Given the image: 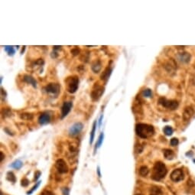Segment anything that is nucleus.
I'll use <instances>...</instances> for the list:
<instances>
[{
    "instance_id": "obj_16",
    "label": "nucleus",
    "mask_w": 195,
    "mask_h": 195,
    "mask_svg": "<svg viewBox=\"0 0 195 195\" xmlns=\"http://www.w3.org/2000/svg\"><path fill=\"white\" fill-rule=\"evenodd\" d=\"M178 59L180 60V61L184 63H188V61H190V59H191V56L188 53H186V52H184V53H180L178 54Z\"/></svg>"
},
{
    "instance_id": "obj_45",
    "label": "nucleus",
    "mask_w": 195,
    "mask_h": 195,
    "mask_svg": "<svg viewBox=\"0 0 195 195\" xmlns=\"http://www.w3.org/2000/svg\"><path fill=\"white\" fill-rule=\"evenodd\" d=\"M136 195H142V194H136Z\"/></svg>"
},
{
    "instance_id": "obj_39",
    "label": "nucleus",
    "mask_w": 195,
    "mask_h": 195,
    "mask_svg": "<svg viewBox=\"0 0 195 195\" xmlns=\"http://www.w3.org/2000/svg\"><path fill=\"white\" fill-rule=\"evenodd\" d=\"M53 48H54V51H56V50H60L61 48H62V47H61V46H54Z\"/></svg>"
},
{
    "instance_id": "obj_1",
    "label": "nucleus",
    "mask_w": 195,
    "mask_h": 195,
    "mask_svg": "<svg viewBox=\"0 0 195 195\" xmlns=\"http://www.w3.org/2000/svg\"><path fill=\"white\" fill-rule=\"evenodd\" d=\"M136 133L140 138H148L155 134V129L152 125L149 124L138 123L136 125Z\"/></svg>"
},
{
    "instance_id": "obj_12",
    "label": "nucleus",
    "mask_w": 195,
    "mask_h": 195,
    "mask_svg": "<svg viewBox=\"0 0 195 195\" xmlns=\"http://www.w3.org/2000/svg\"><path fill=\"white\" fill-rule=\"evenodd\" d=\"M194 113V111L193 108L191 107H186L184 111V113H183V118L185 121H188L192 117V116Z\"/></svg>"
},
{
    "instance_id": "obj_36",
    "label": "nucleus",
    "mask_w": 195,
    "mask_h": 195,
    "mask_svg": "<svg viewBox=\"0 0 195 195\" xmlns=\"http://www.w3.org/2000/svg\"><path fill=\"white\" fill-rule=\"evenodd\" d=\"M51 56L52 58H56V57H57V56H58V54H57V52H56L55 51H54L52 52L51 54Z\"/></svg>"
},
{
    "instance_id": "obj_38",
    "label": "nucleus",
    "mask_w": 195,
    "mask_h": 195,
    "mask_svg": "<svg viewBox=\"0 0 195 195\" xmlns=\"http://www.w3.org/2000/svg\"><path fill=\"white\" fill-rule=\"evenodd\" d=\"M4 130L6 131V133H7L9 135H12V136H13V134H12V132H10V131L9 130V129H7V128H6V129H4Z\"/></svg>"
},
{
    "instance_id": "obj_23",
    "label": "nucleus",
    "mask_w": 195,
    "mask_h": 195,
    "mask_svg": "<svg viewBox=\"0 0 195 195\" xmlns=\"http://www.w3.org/2000/svg\"><path fill=\"white\" fill-rule=\"evenodd\" d=\"M6 178H7L8 181H11V182L12 183H15V181H16V178H15L14 173L12 172V171H9V172H8L7 175H6Z\"/></svg>"
},
{
    "instance_id": "obj_30",
    "label": "nucleus",
    "mask_w": 195,
    "mask_h": 195,
    "mask_svg": "<svg viewBox=\"0 0 195 195\" xmlns=\"http://www.w3.org/2000/svg\"><path fill=\"white\" fill-rule=\"evenodd\" d=\"M71 53L73 54V55H74V56L78 55V54H80V49L78 48H74V49L71 50Z\"/></svg>"
},
{
    "instance_id": "obj_19",
    "label": "nucleus",
    "mask_w": 195,
    "mask_h": 195,
    "mask_svg": "<svg viewBox=\"0 0 195 195\" xmlns=\"http://www.w3.org/2000/svg\"><path fill=\"white\" fill-rule=\"evenodd\" d=\"M96 120H95L93 124L92 127V130L90 132V144H93L94 140V137H95V133H96Z\"/></svg>"
},
{
    "instance_id": "obj_17",
    "label": "nucleus",
    "mask_w": 195,
    "mask_h": 195,
    "mask_svg": "<svg viewBox=\"0 0 195 195\" xmlns=\"http://www.w3.org/2000/svg\"><path fill=\"white\" fill-rule=\"evenodd\" d=\"M163 153H164L165 158L167 159V160H171L175 157V153L171 149H165L164 151H163Z\"/></svg>"
},
{
    "instance_id": "obj_26",
    "label": "nucleus",
    "mask_w": 195,
    "mask_h": 195,
    "mask_svg": "<svg viewBox=\"0 0 195 195\" xmlns=\"http://www.w3.org/2000/svg\"><path fill=\"white\" fill-rule=\"evenodd\" d=\"M142 96L144 97L150 98L152 96V90L150 89H146V90H144L142 91Z\"/></svg>"
},
{
    "instance_id": "obj_32",
    "label": "nucleus",
    "mask_w": 195,
    "mask_h": 195,
    "mask_svg": "<svg viewBox=\"0 0 195 195\" xmlns=\"http://www.w3.org/2000/svg\"><path fill=\"white\" fill-rule=\"evenodd\" d=\"M3 114L5 116H12V112L9 110V109H5Z\"/></svg>"
},
{
    "instance_id": "obj_37",
    "label": "nucleus",
    "mask_w": 195,
    "mask_h": 195,
    "mask_svg": "<svg viewBox=\"0 0 195 195\" xmlns=\"http://www.w3.org/2000/svg\"><path fill=\"white\" fill-rule=\"evenodd\" d=\"M103 115H101V116H100V117H99V124H98V125H99V127H101V125H102V120H103Z\"/></svg>"
},
{
    "instance_id": "obj_5",
    "label": "nucleus",
    "mask_w": 195,
    "mask_h": 195,
    "mask_svg": "<svg viewBox=\"0 0 195 195\" xmlns=\"http://www.w3.org/2000/svg\"><path fill=\"white\" fill-rule=\"evenodd\" d=\"M158 103L159 104L162 106V107H165V108L171 109V110H175L178 107V103L175 100H168L166 98L161 97L158 99Z\"/></svg>"
},
{
    "instance_id": "obj_33",
    "label": "nucleus",
    "mask_w": 195,
    "mask_h": 195,
    "mask_svg": "<svg viewBox=\"0 0 195 195\" xmlns=\"http://www.w3.org/2000/svg\"><path fill=\"white\" fill-rule=\"evenodd\" d=\"M62 194L63 195H69L70 194V190L67 188H65L62 189Z\"/></svg>"
},
{
    "instance_id": "obj_11",
    "label": "nucleus",
    "mask_w": 195,
    "mask_h": 195,
    "mask_svg": "<svg viewBox=\"0 0 195 195\" xmlns=\"http://www.w3.org/2000/svg\"><path fill=\"white\" fill-rule=\"evenodd\" d=\"M50 121H51V115L49 114V112H44L39 116L38 123L40 125H46V124L49 123Z\"/></svg>"
},
{
    "instance_id": "obj_3",
    "label": "nucleus",
    "mask_w": 195,
    "mask_h": 195,
    "mask_svg": "<svg viewBox=\"0 0 195 195\" xmlns=\"http://www.w3.org/2000/svg\"><path fill=\"white\" fill-rule=\"evenodd\" d=\"M65 86L67 90L70 94H74L78 90L79 86V78L78 76H70L65 80Z\"/></svg>"
},
{
    "instance_id": "obj_34",
    "label": "nucleus",
    "mask_w": 195,
    "mask_h": 195,
    "mask_svg": "<svg viewBox=\"0 0 195 195\" xmlns=\"http://www.w3.org/2000/svg\"><path fill=\"white\" fill-rule=\"evenodd\" d=\"M41 175V171H36L35 174V181H37L38 179L40 178Z\"/></svg>"
},
{
    "instance_id": "obj_6",
    "label": "nucleus",
    "mask_w": 195,
    "mask_h": 195,
    "mask_svg": "<svg viewBox=\"0 0 195 195\" xmlns=\"http://www.w3.org/2000/svg\"><path fill=\"white\" fill-rule=\"evenodd\" d=\"M44 90L47 94H53V95H58L60 91H61V86L58 83H51L48 84L44 88Z\"/></svg>"
},
{
    "instance_id": "obj_42",
    "label": "nucleus",
    "mask_w": 195,
    "mask_h": 195,
    "mask_svg": "<svg viewBox=\"0 0 195 195\" xmlns=\"http://www.w3.org/2000/svg\"><path fill=\"white\" fill-rule=\"evenodd\" d=\"M25 48H26V46H24L23 47V48H22V51H21V54H23L24 53V51H25Z\"/></svg>"
},
{
    "instance_id": "obj_43",
    "label": "nucleus",
    "mask_w": 195,
    "mask_h": 195,
    "mask_svg": "<svg viewBox=\"0 0 195 195\" xmlns=\"http://www.w3.org/2000/svg\"><path fill=\"white\" fill-rule=\"evenodd\" d=\"M0 195H7V194H3L2 192H1V194Z\"/></svg>"
},
{
    "instance_id": "obj_35",
    "label": "nucleus",
    "mask_w": 195,
    "mask_h": 195,
    "mask_svg": "<svg viewBox=\"0 0 195 195\" xmlns=\"http://www.w3.org/2000/svg\"><path fill=\"white\" fill-rule=\"evenodd\" d=\"M41 195H54L51 191H44L41 194Z\"/></svg>"
},
{
    "instance_id": "obj_28",
    "label": "nucleus",
    "mask_w": 195,
    "mask_h": 195,
    "mask_svg": "<svg viewBox=\"0 0 195 195\" xmlns=\"http://www.w3.org/2000/svg\"><path fill=\"white\" fill-rule=\"evenodd\" d=\"M41 181H38V182H37V183H36V184H35V186H34L33 188H31V190H30L29 191H28V193H27V194H28V195H30V194H32V193H33V192H34V191H35V190H37V188H38L39 186H40V184H41Z\"/></svg>"
},
{
    "instance_id": "obj_15",
    "label": "nucleus",
    "mask_w": 195,
    "mask_h": 195,
    "mask_svg": "<svg viewBox=\"0 0 195 195\" xmlns=\"http://www.w3.org/2000/svg\"><path fill=\"white\" fill-rule=\"evenodd\" d=\"M91 68H92V70L94 72V73H99L100 70H101L102 68V65L100 61L97 60V61H95L94 63L92 64V66H91Z\"/></svg>"
},
{
    "instance_id": "obj_13",
    "label": "nucleus",
    "mask_w": 195,
    "mask_h": 195,
    "mask_svg": "<svg viewBox=\"0 0 195 195\" xmlns=\"http://www.w3.org/2000/svg\"><path fill=\"white\" fill-rule=\"evenodd\" d=\"M112 67H107V68L105 69V70L103 72V74H101V76H100L101 80H104L105 82H107V80H108L109 77H110L111 74H112Z\"/></svg>"
},
{
    "instance_id": "obj_41",
    "label": "nucleus",
    "mask_w": 195,
    "mask_h": 195,
    "mask_svg": "<svg viewBox=\"0 0 195 195\" xmlns=\"http://www.w3.org/2000/svg\"><path fill=\"white\" fill-rule=\"evenodd\" d=\"M0 155H1V162H2V160H3V159H4L3 153H2V152H0Z\"/></svg>"
},
{
    "instance_id": "obj_31",
    "label": "nucleus",
    "mask_w": 195,
    "mask_h": 195,
    "mask_svg": "<svg viewBox=\"0 0 195 195\" xmlns=\"http://www.w3.org/2000/svg\"><path fill=\"white\" fill-rule=\"evenodd\" d=\"M28 184H29V181L27 178H24L22 180V186H23V187H27Z\"/></svg>"
},
{
    "instance_id": "obj_27",
    "label": "nucleus",
    "mask_w": 195,
    "mask_h": 195,
    "mask_svg": "<svg viewBox=\"0 0 195 195\" xmlns=\"http://www.w3.org/2000/svg\"><path fill=\"white\" fill-rule=\"evenodd\" d=\"M163 131H164V133L166 136H171L173 134V129L171 126H168V125L165 127Z\"/></svg>"
},
{
    "instance_id": "obj_9",
    "label": "nucleus",
    "mask_w": 195,
    "mask_h": 195,
    "mask_svg": "<svg viewBox=\"0 0 195 195\" xmlns=\"http://www.w3.org/2000/svg\"><path fill=\"white\" fill-rule=\"evenodd\" d=\"M55 167L59 173L65 174L68 171V167L65 161L63 159H58L56 161Z\"/></svg>"
},
{
    "instance_id": "obj_44",
    "label": "nucleus",
    "mask_w": 195,
    "mask_h": 195,
    "mask_svg": "<svg viewBox=\"0 0 195 195\" xmlns=\"http://www.w3.org/2000/svg\"><path fill=\"white\" fill-rule=\"evenodd\" d=\"M2 77H1V82H0L1 83H2Z\"/></svg>"
},
{
    "instance_id": "obj_25",
    "label": "nucleus",
    "mask_w": 195,
    "mask_h": 195,
    "mask_svg": "<svg viewBox=\"0 0 195 195\" xmlns=\"http://www.w3.org/2000/svg\"><path fill=\"white\" fill-rule=\"evenodd\" d=\"M103 138H104V135H103V133H100V135H99V138H98V140H97V142H96V144L95 151H96V149H98V148H99L100 146H101L102 143H103Z\"/></svg>"
},
{
    "instance_id": "obj_2",
    "label": "nucleus",
    "mask_w": 195,
    "mask_h": 195,
    "mask_svg": "<svg viewBox=\"0 0 195 195\" xmlns=\"http://www.w3.org/2000/svg\"><path fill=\"white\" fill-rule=\"evenodd\" d=\"M167 170L166 166L162 162H156L154 165L152 175V178L155 181H160L166 176Z\"/></svg>"
},
{
    "instance_id": "obj_7",
    "label": "nucleus",
    "mask_w": 195,
    "mask_h": 195,
    "mask_svg": "<svg viewBox=\"0 0 195 195\" xmlns=\"http://www.w3.org/2000/svg\"><path fill=\"white\" fill-rule=\"evenodd\" d=\"M170 177H171V179L173 181H175V182H178V181H182L183 179H184V171H183L182 169H181V168H177V169H175L171 172Z\"/></svg>"
},
{
    "instance_id": "obj_21",
    "label": "nucleus",
    "mask_w": 195,
    "mask_h": 195,
    "mask_svg": "<svg viewBox=\"0 0 195 195\" xmlns=\"http://www.w3.org/2000/svg\"><path fill=\"white\" fill-rule=\"evenodd\" d=\"M22 165H23V163H22V162L21 160H16L15 161V162H13L12 164L11 165V167H12V168H15V169H17V170H19L22 168Z\"/></svg>"
},
{
    "instance_id": "obj_40",
    "label": "nucleus",
    "mask_w": 195,
    "mask_h": 195,
    "mask_svg": "<svg viewBox=\"0 0 195 195\" xmlns=\"http://www.w3.org/2000/svg\"><path fill=\"white\" fill-rule=\"evenodd\" d=\"M97 174H98V176L100 178V177H101V174H100V169H99V167H97Z\"/></svg>"
},
{
    "instance_id": "obj_4",
    "label": "nucleus",
    "mask_w": 195,
    "mask_h": 195,
    "mask_svg": "<svg viewBox=\"0 0 195 195\" xmlns=\"http://www.w3.org/2000/svg\"><path fill=\"white\" fill-rule=\"evenodd\" d=\"M104 90H105V88L103 86H100L99 84L94 85L91 94H90V97L93 101H98L101 98L102 95L104 93Z\"/></svg>"
},
{
    "instance_id": "obj_29",
    "label": "nucleus",
    "mask_w": 195,
    "mask_h": 195,
    "mask_svg": "<svg viewBox=\"0 0 195 195\" xmlns=\"http://www.w3.org/2000/svg\"><path fill=\"white\" fill-rule=\"evenodd\" d=\"M178 139L177 138H171V141H170V144H171V146H176L178 145Z\"/></svg>"
},
{
    "instance_id": "obj_14",
    "label": "nucleus",
    "mask_w": 195,
    "mask_h": 195,
    "mask_svg": "<svg viewBox=\"0 0 195 195\" xmlns=\"http://www.w3.org/2000/svg\"><path fill=\"white\" fill-rule=\"evenodd\" d=\"M25 82H26L27 83H29L31 86L35 88L37 87V81L35 80V78L33 77H31V75H28V74H25L24 75V78H23Z\"/></svg>"
},
{
    "instance_id": "obj_18",
    "label": "nucleus",
    "mask_w": 195,
    "mask_h": 195,
    "mask_svg": "<svg viewBox=\"0 0 195 195\" xmlns=\"http://www.w3.org/2000/svg\"><path fill=\"white\" fill-rule=\"evenodd\" d=\"M150 195H163V192L160 188L154 186L150 189Z\"/></svg>"
},
{
    "instance_id": "obj_22",
    "label": "nucleus",
    "mask_w": 195,
    "mask_h": 195,
    "mask_svg": "<svg viewBox=\"0 0 195 195\" xmlns=\"http://www.w3.org/2000/svg\"><path fill=\"white\" fill-rule=\"evenodd\" d=\"M149 172V170L146 166H142L139 168V175L142 177L147 176Z\"/></svg>"
},
{
    "instance_id": "obj_24",
    "label": "nucleus",
    "mask_w": 195,
    "mask_h": 195,
    "mask_svg": "<svg viewBox=\"0 0 195 195\" xmlns=\"http://www.w3.org/2000/svg\"><path fill=\"white\" fill-rule=\"evenodd\" d=\"M20 117L23 120H31L33 119V115L31 114V113L25 112V113H22L20 115Z\"/></svg>"
},
{
    "instance_id": "obj_20",
    "label": "nucleus",
    "mask_w": 195,
    "mask_h": 195,
    "mask_svg": "<svg viewBox=\"0 0 195 195\" xmlns=\"http://www.w3.org/2000/svg\"><path fill=\"white\" fill-rule=\"evenodd\" d=\"M4 49L7 52L8 55L9 56H13L15 54V51L13 48V46H9V45H6V46L4 47Z\"/></svg>"
},
{
    "instance_id": "obj_8",
    "label": "nucleus",
    "mask_w": 195,
    "mask_h": 195,
    "mask_svg": "<svg viewBox=\"0 0 195 195\" xmlns=\"http://www.w3.org/2000/svg\"><path fill=\"white\" fill-rule=\"evenodd\" d=\"M83 129V124L81 123H76L69 129V135L70 136H76L81 133Z\"/></svg>"
},
{
    "instance_id": "obj_10",
    "label": "nucleus",
    "mask_w": 195,
    "mask_h": 195,
    "mask_svg": "<svg viewBox=\"0 0 195 195\" xmlns=\"http://www.w3.org/2000/svg\"><path fill=\"white\" fill-rule=\"evenodd\" d=\"M72 107H73V103L70 101H66L63 103L61 107V119H64L69 114V112L71 110Z\"/></svg>"
}]
</instances>
